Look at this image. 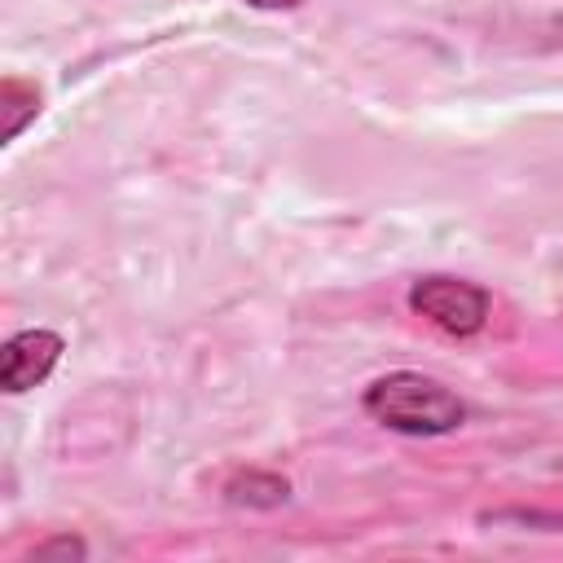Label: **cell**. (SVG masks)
Returning a JSON list of instances; mask_svg holds the SVG:
<instances>
[{
	"mask_svg": "<svg viewBox=\"0 0 563 563\" xmlns=\"http://www.w3.org/2000/svg\"><path fill=\"white\" fill-rule=\"evenodd\" d=\"M48 554H66V559H84V541H70V537H62V541H48V545H35V554H31V559H48Z\"/></svg>",
	"mask_w": 563,
	"mask_h": 563,
	"instance_id": "obj_6",
	"label": "cell"
},
{
	"mask_svg": "<svg viewBox=\"0 0 563 563\" xmlns=\"http://www.w3.org/2000/svg\"><path fill=\"white\" fill-rule=\"evenodd\" d=\"M62 356V334L53 330H22L0 347V387L4 391H31L35 383H44L53 374Z\"/></svg>",
	"mask_w": 563,
	"mask_h": 563,
	"instance_id": "obj_3",
	"label": "cell"
},
{
	"mask_svg": "<svg viewBox=\"0 0 563 563\" xmlns=\"http://www.w3.org/2000/svg\"><path fill=\"white\" fill-rule=\"evenodd\" d=\"M0 106H4V141H13V136L22 132V123L35 119V110H40V92H35L31 84H22V79H4V88H0Z\"/></svg>",
	"mask_w": 563,
	"mask_h": 563,
	"instance_id": "obj_4",
	"label": "cell"
},
{
	"mask_svg": "<svg viewBox=\"0 0 563 563\" xmlns=\"http://www.w3.org/2000/svg\"><path fill=\"white\" fill-rule=\"evenodd\" d=\"M246 4H255V9H295L299 0H246Z\"/></svg>",
	"mask_w": 563,
	"mask_h": 563,
	"instance_id": "obj_7",
	"label": "cell"
},
{
	"mask_svg": "<svg viewBox=\"0 0 563 563\" xmlns=\"http://www.w3.org/2000/svg\"><path fill=\"white\" fill-rule=\"evenodd\" d=\"M229 501H246V506H277V501H286V479H277V475H255V471H246V475H238L233 484H229Z\"/></svg>",
	"mask_w": 563,
	"mask_h": 563,
	"instance_id": "obj_5",
	"label": "cell"
},
{
	"mask_svg": "<svg viewBox=\"0 0 563 563\" xmlns=\"http://www.w3.org/2000/svg\"><path fill=\"white\" fill-rule=\"evenodd\" d=\"M409 308L418 317H427L431 325H440L444 334L466 339V334L484 330V321H488V290L466 277L431 273L409 286Z\"/></svg>",
	"mask_w": 563,
	"mask_h": 563,
	"instance_id": "obj_2",
	"label": "cell"
},
{
	"mask_svg": "<svg viewBox=\"0 0 563 563\" xmlns=\"http://www.w3.org/2000/svg\"><path fill=\"white\" fill-rule=\"evenodd\" d=\"M365 413L400 435H444L462 427L466 405L444 383L413 369H396L365 387Z\"/></svg>",
	"mask_w": 563,
	"mask_h": 563,
	"instance_id": "obj_1",
	"label": "cell"
}]
</instances>
